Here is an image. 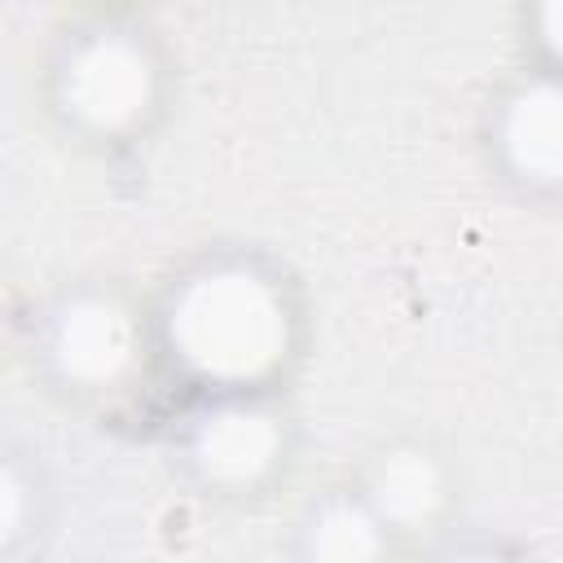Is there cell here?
<instances>
[{"label": "cell", "mask_w": 563, "mask_h": 563, "mask_svg": "<svg viewBox=\"0 0 563 563\" xmlns=\"http://www.w3.org/2000/svg\"><path fill=\"white\" fill-rule=\"evenodd\" d=\"M31 295L35 290L22 282V273L0 255V365L4 361H18V343H22Z\"/></svg>", "instance_id": "10"}, {"label": "cell", "mask_w": 563, "mask_h": 563, "mask_svg": "<svg viewBox=\"0 0 563 563\" xmlns=\"http://www.w3.org/2000/svg\"><path fill=\"white\" fill-rule=\"evenodd\" d=\"M18 365L53 405L110 418L158 391L150 299L114 273H75L31 295Z\"/></svg>", "instance_id": "3"}, {"label": "cell", "mask_w": 563, "mask_h": 563, "mask_svg": "<svg viewBox=\"0 0 563 563\" xmlns=\"http://www.w3.org/2000/svg\"><path fill=\"white\" fill-rule=\"evenodd\" d=\"M167 400L290 391L312 347L303 277L260 242H202L145 290Z\"/></svg>", "instance_id": "1"}, {"label": "cell", "mask_w": 563, "mask_h": 563, "mask_svg": "<svg viewBox=\"0 0 563 563\" xmlns=\"http://www.w3.org/2000/svg\"><path fill=\"white\" fill-rule=\"evenodd\" d=\"M396 541L369 510V501L356 493L347 475L312 488L295 519H290V541L286 554L303 563H365L391 554Z\"/></svg>", "instance_id": "7"}, {"label": "cell", "mask_w": 563, "mask_h": 563, "mask_svg": "<svg viewBox=\"0 0 563 563\" xmlns=\"http://www.w3.org/2000/svg\"><path fill=\"white\" fill-rule=\"evenodd\" d=\"M79 9H106V13H141L154 0H75Z\"/></svg>", "instance_id": "11"}, {"label": "cell", "mask_w": 563, "mask_h": 563, "mask_svg": "<svg viewBox=\"0 0 563 563\" xmlns=\"http://www.w3.org/2000/svg\"><path fill=\"white\" fill-rule=\"evenodd\" d=\"M475 154L484 176L528 211L563 198V75L559 66L515 62L479 101Z\"/></svg>", "instance_id": "5"}, {"label": "cell", "mask_w": 563, "mask_h": 563, "mask_svg": "<svg viewBox=\"0 0 563 563\" xmlns=\"http://www.w3.org/2000/svg\"><path fill=\"white\" fill-rule=\"evenodd\" d=\"M53 523H57L53 471L31 444L0 435V559L40 550Z\"/></svg>", "instance_id": "8"}, {"label": "cell", "mask_w": 563, "mask_h": 563, "mask_svg": "<svg viewBox=\"0 0 563 563\" xmlns=\"http://www.w3.org/2000/svg\"><path fill=\"white\" fill-rule=\"evenodd\" d=\"M347 479L369 501V510L378 515V523L396 545L444 528L457 506V466L449 449L413 431L378 440L347 471Z\"/></svg>", "instance_id": "6"}, {"label": "cell", "mask_w": 563, "mask_h": 563, "mask_svg": "<svg viewBox=\"0 0 563 563\" xmlns=\"http://www.w3.org/2000/svg\"><path fill=\"white\" fill-rule=\"evenodd\" d=\"M180 66L141 13L79 9L40 53L35 101L62 145L88 158H128L172 119Z\"/></svg>", "instance_id": "2"}, {"label": "cell", "mask_w": 563, "mask_h": 563, "mask_svg": "<svg viewBox=\"0 0 563 563\" xmlns=\"http://www.w3.org/2000/svg\"><path fill=\"white\" fill-rule=\"evenodd\" d=\"M515 40H519V62L563 66L559 0H515Z\"/></svg>", "instance_id": "9"}, {"label": "cell", "mask_w": 563, "mask_h": 563, "mask_svg": "<svg viewBox=\"0 0 563 563\" xmlns=\"http://www.w3.org/2000/svg\"><path fill=\"white\" fill-rule=\"evenodd\" d=\"M303 449L290 391L172 400L163 422L167 475L198 501L242 510L290 484Z\"/></svg>", "instance_id": "4"}]
</instances>
